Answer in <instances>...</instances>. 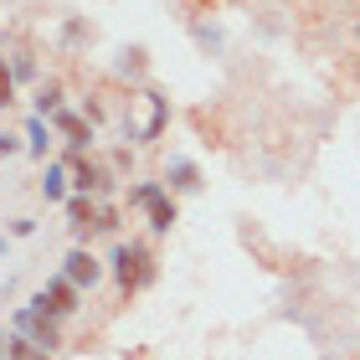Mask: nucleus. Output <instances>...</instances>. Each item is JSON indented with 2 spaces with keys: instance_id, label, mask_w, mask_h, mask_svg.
Wrapping results in <instances>:
<instances>
[{
  "instance_id": "5",
  "label": "nucleus",
  "mask_w": 360,
  "mask_h": 360,
  "mask_svg": "<svg viewBox=\"0 0 360 360\" xmlns=\"http://www.w3.org/2000/svg\"><path fill=\"white\" fill-rule=\"evenodd\" d=\"M11 330H15V335H26L31 345L46 350V355H57V350H62V319H46V314H37V309H26V304L11 314Z\"/></svg>"
},
{
  "instance_id": "16",
  "label": "nucleus",
  "mask_w": 360,
  "mask_h": 360,
  "mask_svg": "<svg viewBox=\"0 0 360 360\" xmlns=\"http://www.w3.org/2000/svg\"><path fill=\"white\" fill-rule=\"evenodd\" d=\"M191 37H195V46H201V52H211V57H217L221 52V26H206V21H191Z\"/></svg>"
},
{
  "instance_id": "6",
  "label": "nucleus",
  "mask_w": 360,
  "mask_h": 360,
  "mask_svg": "<svg viewBox=\"0 0 360 360\" xmlns=\"http://www.w3.org/2000/svg\"><path fill=\"white\" fill-rule=\"evenodd\" d=\"M98 211H103L98 195H68V201H62V217H68L72 237L83 242V248H88V237H98Z\"/></svg>"
},
{
  "instance_id": "7",
  "label": "nucleus",
  "mask_w": 360,
  "mask_h": 360,
  "mask_svg": "<svg viewBox=\"0 0 360 360\" xmlns=\"http://www.w3.org/2000/svg\"><path fill=\"white\" fill-rule=\"evenodd\" d=\"M62 273H68L72 283L88 293V288H98V283H103V273H108V268H103V263L93 257V248H83V242H72V248H68V257H62Z\"/></svg>"
},
{
  "instance_id": "3",
  "label": "nucleus",
  "mask_w": 360,
  "mask_h": 360,
  "mask_svg": "<svg viewBox=\"0 0 360 360\" xmlns=\"http://www.w3.org/2000/svg\"><path fill=\"white\" fill-rule=\"evenodd\" d=\"M77 304H83V288H77L68 273H52V278H46V283L26 299V309H37V314H46V319H72Z\"/></svg>"
},
{
  "instance_id": "9",
  "label": "nucleus",
  "mask_w": 360,
  "mask_h": 360,
  "mask_svg": "<svg viewBox=\"0 0 360 360\" xmlns=\"http://www.w3.org/2000/svg\"><path fill=\"white\" fill-rule=\"evenodd\" d=\"M37 191H41V201H52V206H62L72 195V165L62 155H52L41 165V180H37Z\"/></svg>"
},
{
  "instance_id": "21",
  "label": "nucleus",
  "mask_w": 360,
  "mask_h": 360,
  "mask_svg": "<svg viewBox=\"0 0 360 360\" xmlns=\"http://www.w3.org/2000/svg\"><path fill=\"white\" fill-rule=\"evenodd\" d=\"M15 103V77H11V62L0 57V108H11Z\"/></svg>"
},
{
  "instance_id": "15",
  "label": "nucleus",
  "mask_w": 360,
  "mask_h": 360,
  "mask_svg": "<svg viewBox=\"0 0 360 360\" xmlns=\"http://www.w3.org/2000/svg\"><path fill=\"white\" fill-rule=\"evenodd\" d=\"M6 360H52V355L37 350L26 335H15V330H11V335H6Z\"/></svg>"
},
{
  "instance_id": "8",
  "label": "nucleus",
  "mask_w": 360,
  "mask_h": 360,
  "mask_svg": "<svg viewBox=\"0 0 360 360\" xmlns=\"http://www.w3.org/2000/svg\"><path fill=\"white\" fill-rule=\"evenodd\" d=\"M46 124H52L57 134L68 139V150H83V155L93 150V139H98V129H93V124H88V119H83L77 108H57V113H52Z\"/></svg>"
},
{
  "instance_id": "17",
  "label": "nucleus",
  "mask_w": 360,
  "mask_h": 360,
  "mask_svg": "<svg viewBox=\"0 0 360 360\" xmlns=\"http://www.w3.org/2000/svg\"><path fill=\"white\" fill-rule=\"evenodd\" d=\"M119 72L129 77V83H144V46H129L124 62H119Z\"/></svg>"
},
{
  "instance_id": "25",
  "label": "nucleus",
  "mask_w": 360,
  "mask_h": 360,
  "mask_svg": "<svg viewBox=\"0 0 360 360\" xmlns=\"http://www.w3.org/2000/svg\"><path fill=\"white\" fill-rule=\"evenodd\" d=\"M119 170H134V155H129V150L113 155V175H119Z\"/></svg>"
},
{
  "instance_id": "11",
  "label": "nucleus",
  "mask_w": 360,
  "mask_h": 360,
  "mask_svg": "<svg viewBox=\"0 0 360 360\" xmlns=\"http://www.w3.org/2000/svg\"><path fill=\"white\" fill-rule=\"evenodd\" d=\"M21 134H26V155H31V160H37V165H46V160H52V139H57V129H52V124H46V119H41V113H31V119H26V129H21Z\"/></svg>"
},
{
  "instance_id": "27",
  "label": "nucleus",
  "mask_w": 360,
  "mask_h": 360,
  "mask_svg": "<svg viewBox=\"0 0 360 360\" xmlns=\"http://www.w3.org/2000/svg\"><path fill=\"white\" fill-rule=\"evenodd\" d=\"M0 252H6V232H0Z\"/></svg>"
},
{
  "instance_id": "20",
  "label": "nucleus",
  "mask_w": 360,
  "mask_h": 360,
  "mask_svg": "<svg viewBox=\"0 0 360 360\" xmlns=\"http://www.w3.org/2000/svg\"><path fill=\"white\" fill-rule=\"evenodd\" d=\"M88 37H93V31H88V21H77V15H72L68 26H62V46H83Z\"/></svg>"
},
{
  "instance_id": "1",
  "label": "nucleus",
  "mask_w": 360,
  "mask_h": 360,
  "mask_svg": "<svg viewBox=\"0 0 360 360\" xmlns=\"http://www.w3.org/2000/svg\"><path fill=\"white\" fill-rule=\"evenodd\" d=\"M170 129V98L160 93L155 83H144L134 98H129V113H124V134L134 144H155L160 134Z\"/></svg>"
},
{
  "instance_id": "18",
  "label": "nucleus",
  "mask_w": 360,
  "mask_h": 360,
  "mask_svg": "<svg viewBox=\"0 0 360 360\" xmlns=\"http://www.w3.org/2000/svg\"><path fill=\"white\" fill-rule=\"evenodd\" d=\"M11 77L15 83H31V77H37V52H15L11 57Z\"/></svg>"
},
{
  "instance_id": "28",
  "label": "nucleus",
  "mask_w": 360,
  "mask_h": 360,
  "mask_svg": "<svg viewBox=\"0 0 360 360\" xmlns=\"http://www.w3.org/2000/svg\"><path fill=\"white\" fill-rule=\"evenodd\" d=\"M355 37H360V21H355Z\"/></svg>"
},
{
  "instance_id": "4",
  "label": "nucleus",
  "mask_w": 360,
  "mask_h": 360,
  "mask_svg": "<svg viewBox=\"0 0 360 360\" xmlns=\"http://www.w3.org/2000/svg\"><path fill=\"white\" fill-rule=\"evenodd\" d=\"M62 160L72 165V195H103L113 191V165H103V160H93V155H83V150H62Z\"/></svg>"
},
{
  "instance_id": "24",
  "label": "nucleus",
  "mask_w": 360,
  "mask_h": 360,
  "mask_svg": "<svg viewBox=\"0 0 360 360\" xmlns=\"http://www.w3.org/2000/svg\"><path fill=\"white\" fill-rule=\"evenodd\" d=\"M11 237H37V217H11Z\"/></svg>"
},
{
  "instance_id": "14",
  "label": "nucleus",
  "mask_w": 360,
  "mask_h": 360,
  "mask_svg": "<svg viewBox=\"0 0 360 360\" xmlns=\"http://www.w3.org/2000/svg\"><path fill=\"white\" fill-rule=\"evenodd\" d=\"M170 186H165V180H139V186H129V195H124V206L129 211H150L155 201H160V195H165Z\"/></svg>"
},
{
  "instance_id": "13",
  "label": "nucleus",
  "mask_w": 360,
  "mask_h": 360,
  "mask_svg": "<svg viewBox=\"0 0 360 360\" xmlns=\"http://www.w3.org/2000/svg\"><path fill=\"white\" fill-rule=\"evenodd\" d=\"M144 217H150V232H155V237H170V226L180 221V201L165 191V195H160V201H155L150 211H144Z\"/></svg>"
},
{
  "instance_id": "2",
  "label": "nucleus",
  "mask_w": 360,
  "mask_h": 360,
  "mask_svg": "<svg viewBox=\"0 0 360 360\" xmlns=\"http://www.w3.org/2000/svg\"><path fill=\"white\" fill-rule=\"evenodd\" d=\"M108 273H113V283H119V293L129 299V293L150 288L155 278H160V263H155V252L144 248V242H113V252H108Z\"/></svg>"
},
{
  "instance_id": "22",
  "label": "nucleus",
  "mask_w": 360,
  "mask_h": 360,
  "mask_svg": "<svg viewBox=\"0 0 360 360\" xmlns=\"http://www.w3.org/2000/svg\"><path fill=\"white\" fill-rule=\"evenodd\" d=\"M11 155H26V134H11V129H0V160Z\"/></svg>"
},
{
  "instance_id": "23",
  "label": "nucleus",
  "mask_w": 360,
  "mask_h": 360,
  "mask_svg": "<svg viewBox=\"0 0 360 360\" xmlns=\"http://www.w3.org/2000/svg\"><path fill=\"white\" fill-rule=\"evenodd\" d=\"M77 113H83V119H88L93 129H103V124H108V108L98 103V98H83V108H77Z\"/></svg>"
},
{
  "instance_id": "12",
  "label": "nucleus",
  "mask_w": 360,
  "mask_h": 360,
  "mask_svg": "<svg viewBox=\"0 0 360 360\" xmlns=\"http://www.w3.org/2000/svg\"><path fill=\"white\" fill-rule=\"evenodd\" d=\"M57 108H68V88H62V77H41V83H37V98H31V113L52 119Z\"/></svg>"
},
{
  "instance_id": "10",
  "label": "nucleus",
  "mask_w": 360,
  "mask_h": 360,
  "mask_svg": "<svg viewBox=\"0 0 360 360\" xmlns=\"http://www.w3.org/2000/svg\"><path fill=\"white\" fill-rule=\"evenodd\" d=\"M160 180L170 186V195H195V191L206 186V180H201V165H195V160H186V155H170L165 170H160Z\"/></svg>"
},
{
  "instance_id": "26",
  "label": "nucleus",
  "mask_w": 360,
  "mask_h": 360,
  "mask_svg": "<svg viewBox=\"0 0 360 360\" xmlns=\"http://www.w3.org/2000/svg\"><path fill=\"white\" fill-rule=\"evenodd\" d=\"M0 360H6V335H0Z\"/></svg>"
},
{
  "instance_id": "19",
  "label": "nucleus",
  "mask_w": 360,
  "mask_h": 360,
  "mask_svg": "<svg viewBox=\"0 0 360 360\" xmlns=\"http://www.w3.org/2000/svg\"><path fill=\"white\" fill-rule=\"evenodd\" d=\"M119 226H124V211L103 201V211H98V232H108V237H119Z\"/></svg>"
}]
</instances>
